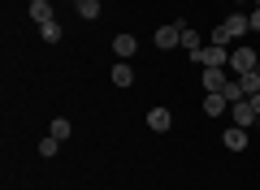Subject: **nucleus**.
I'll use <instances>...</instances> for the list:
<instances>
[{
	"mask_svg": "<svg viewBox=\"0 0 260 190\" xmlns=\"http://www.w3.org/2000/svg\"><path fill=\"white\" fill-rule=\"evenodd\" d=\"M191 61H200L204 69H221V65H230V52H225L221 44H208V48H200V52H191Z\"/></svg>",
	"mask_w": 260,
	"mask_h": 190,
	"instance_id": "nucleus-1",
	"label": "nucleus"
},
{
	"mask_svg": "<svg viewBox=\"0 0 260 190\" xmlns=\"http://www.w3.org/2000/svg\"><path fill=\"white\" fill-rule=\"evenodd\" d=\"M260 56L256 52H251V48H234V52H230V69L234 73H251V69H260Z\"/></svg>",
	"mask_w": 260,
	"mask_h": 190,
	"instance_id": "nucleus-2",
	"label": "nucleus"
},
{
	"mask_svg": "<svg viewBox=\"0 0 260 190\" xmlns=\"http://www.w3.org/2000/svg\"><path fill=\"white\" fill-rule=\"evenodd\" d=\"M230 108H234V126H243V130H247V126H256V108H251V100H239V104H230Z\"/></svg>",
	"mask_w": 260,
	"mask_h": 190,
	"instance_id": "nucleus-3",
	"label": "nucleus"
},
{
	"mask_svg": "<svg viewBox=\"0 0 260 190\" xmlns=\"http://www.w3.org/2000/svg\"><path fill=\"white\" fill-rule=\"evenodd\" d=\"M182 44V22H174V26H160L156 30V48H178Z\"/></svg>",
	"mask_w": 260,
	"mask_h": 190,
	"instance_id": "nucleus-4",
	"label": "nucleus"
},
{
	"mask_svg": "<svg viewBox=\"0 0 260 190\" xmlns=\"http://www.w3.org/2000/svg\"><path fill=\"white\" fill-rule=\"evenodd\" d=\"M225 108H230V100H225L221 91H208V95H204V112H208V117H221Z\"/></svg>",
	"mask_w": 260,
	"mask_h": 190,
	"instance_id": "nucleus-5",
	"label": "nucleus"
},
{
	"mask_svg": "<svg viewBox=\"0 0 260 190\" xmlns=\"http://www.w3.org/2000/svg\"><path fill=\"white\" fill-rule=\"evenodd\" d=\"M221 26H225V30H230V35H234V39H239V35H247V30H251V18H243V13H230V18H225V22H221Z\"/></svg>",
	"mask_w": 260,
	"mask_h": 190,
	"instance_id": "nucleus-6",
	"label": "nucleus"
},
{
	"mask_svg": "<svg viewBox=\"0 0 260 190\" xmlns=\"http://www.w3.org/2000/svg\"><path fill=\"white\" fill-rule=\"evenodd\" d=\"M169 126H174L169 108H152V112H148V130H156V134H160V130H169Z\"/></svg>",
	"mask_w": 260,
	"mask_h": 190,
	"instance_id": "nucleus-7",
	"label": "nucleus"
},
{
	"mask_svg": "<svg viewBox=\"0 0 260 190\" xmlns=\"http://www.w3.org/2000/svg\"><path fill=\"white\" fill-rule=\"evenodd\" d=\"M225 82H230L225 78V65L221 69H204V91H225Z\"/></svg>",
	"mask_w": 260,
	"mask_h": 190,
	"instance_id": "nucleus-8",
	"label": "nucleus"
},
{
	"mask_svg": "<svg viewBox=\"0 0 260 190\" xmlns=\"http://www.w3.org/2000/svg\"><path fill=\"white\" fill-rule=\"evenodd\" d=\"M135 48H139V39H135V35H117V39H113V52H117L121 61H126V56H135Z\"/></svg>",
	"mask_w": 260,
	"mask_h": 190,
	"instance_id": "nucleus-9",
	"label": "nucleus"
},
{
	"mask_svg": "<svg viewBox=\"0 0 260 190\" xmlns=\"http://www.w3.org/2000/svg\"><path fill=\"white\" fill-rule=\"evenodd\" d=\"M225 147H230V151H243V147H247V130L243 126H234V130H225V138H221Z\"/></svg>",
	"mask_w": 260,
	"mask_h": 190,
	"instance_id": "nucleus-10",
	"label": "nucleus"
},
{
	"mask_svg": "<svg viewBox=\"0 0 260 190\" xmlns=\"http://www.w3.org/2000/svg\"><path fill=\"white\" fill-rule=\"evenodd\" d=\"M30 18H35L39 26H44V22H56V18H52V5H48V0H30Z\"/></svg>",
	"mask_w": 260,
	"mask_h": 190,
	"instance_id": "nucleus-11",
	"label": "nucleus"
},
{
	"mask_svg": "<svg viewBox=\"0 0 260 190\" xmlns=\"http://www.w3.org/2000/svg\"><path fill=\"white\" fill-rule=\"evenodd\" d=\"M113 82H117V87H130V82H135V69H130L126 61H113Z\"/></svg>",
	"mask_w": 260,
	"mask_h": 190,
	"instance_id": "nucleus-12",
	"label": "nucleus"
},
{
	"mask_svg": "<svg viewBox=\"0 0 260 190\" xmlns=\"http://www.w3.org/2000/svg\"><path fill=\"white\" fill-rule=\"evenodd\" d=\"M239 82H243V91H247V100H251V95H260V69L239 73Z\"/></svg>",
	"mask_w": 260,
	"mask_h": 190,
	"instance_id": "nucleus-13",
	"label": "nucleus"
},
{
	"mask_svg": "<svg viewBox=\"0 0 260 190\" xmlns=\"http://www.w3.org/2000/svg\"><path fill=\"white\" fill-rule=\"evenodd\" d=\"M78 5V18H100V0H74Z\"/></svg>",
	"mask_w": 260,
	"mask_h": 190,
	"instance_id": "nucleus-14",
	"label": "nucleus"
},
{
	"mask_svg": "<svg viewBox=\"0 0 260 190\" xmlns=\"http://www.w3.org/2000/svg\"><path fill=\"white\" fill-rule=\"evenodd\" d=\"M182 48H186V52H200V48H204V39L195 35V30H186V26H182Z\"/></svg>",
	"mask_w": 260,
	"mask_h": 190,
	"instance_id": "nucleus-15",
	"label": "nucleus"
},
{
	"mask_svg": "<svg viewBox=\"0 0 260 190\" xmlns=\"http://www.w3.org/2000/svg\"><path fill=\"white\" fill-rule=\"evenodd\" d=\"M39 35H44V44H56V39H61V26H56V22H44Z\"/></svg>",
	"mask_w": 260,
	"mask_h": 190,
	"instance_id": "nucleus-16",
	"label": "nucleus"
},
{
	"mask_svg": "<svg viewBox=\"0 0 260 190\" xmlns=\"http://www.w3.org/2000/svg\"><path fill=\"white\" fill-rule=\"evenodd\" d=\"M70 130H74V126H70L65 117H56V121H52V138H61V143L70 138Z\"/></svg>",
	"mask_w": 260,
	"mask_h": 190,
	"instance_id": "nucleus-17",
	"label": "nucleus"
},
{
	"mask_svg": "<svg viewBox=\"0 0 260 190\" xmlns=\"http://www.w3.org/2000/svg\"><path fill=\"white\" fill-rule=\"evenodd\" d=\"M56 147H61V138H52V134H48L44 143H39V156H44V160H48V156H56Z\"/></svg>",
	"mask_w": 260,
	"mask_h": 190,
	"instance_id": "nucleus-18",
	"label": "nucleus"
},
{
	"mask_svg": "<svg viewBox=\"0 0 260 190\" xmlns=\"http://www.w3.org/2000/svg\"><path fill=\"white\" fill-rule=\"evenodd\" d=\"M251 30H260V9H256V13H251Z\"/></svg>",
	"mask_w": 260,
	"mask_h": 190,
	"instance_id": "nucleus-19",
	"label": "nucleus"
},
{
	"mask_svg": "<svg viewBox=\"0 0 260 190\" xmlns=\"http://www.w3.org/2000/svg\"><path fill=\"white\" fill-rule=\"evenodd\" d=\"M251 108H256V117H260V95H251Z\"/></svg>",
	"mask_w": 260,
	"mask_h": 190,
	"instance_id": "nucleus-20",
	"label": "nucleus"
},
{
	"mask_svg": "<svg viewBox=\"0 0 260 190\" xmlns=\"http://www.w3.org/2000/svg\"><path fill=\"white\" fill-rule=\"evenodd\" d=\"M234 5H247V0H234Z\"/></svg>",
	"mask_w": 260,
	"mask_h": 190,
	"instance_id": "nucleus-21",
	"label": "nucleus"
},
{
	"mask_svg": "<svg viewBox=\"0 0 260 190\" xmlns=\"http://www.w3.org/2000/svg\"><path fill=\"white\" fill-rule=\"evenodd\" d=\"M256 9H260V0H256Z\"/></svg>",
	"mask_w": 260,
	"mask_h": 190,
	"instance_id": "nucleus-22",
	"label": "nucleus"
}]
</instances>
